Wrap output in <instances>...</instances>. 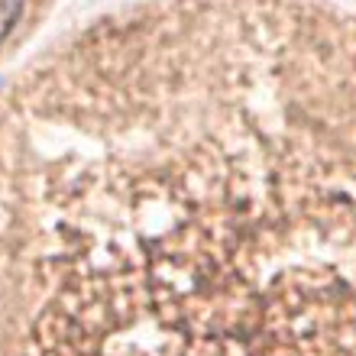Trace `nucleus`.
<instances>
[{
	"label": "nucleus",
	"mask_w": 356,
	"mask_h": 356,
	"mask_svg": "<svg viewBox=\"0 0 356 356\" xmlns=\"http://www.w3.org/2000/svg\"><path fill=\"white\" fill-rule=\"evenodd\" d=\"M23 7H26V0H0V46L7 42L17 19L23 17Z\"/></svg>",
	"instance_id": "1"
}]
</instances>
